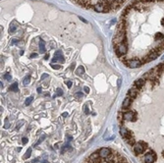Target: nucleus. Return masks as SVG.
<instances>
[{"instance_id":"aec40b11","label":"nucleus","mask_w":164,"mask_h":163,"mask_svg":"<svg viewBox=\"0 0 164 163\" xmlns=\"http://www.w3.org/2000/svg\"><path fill=\"white\" fill-rule=\"evenodd\" d=\"M76 96L78 97V98H79V97H82V96H83V93H76Z\"/></svg>"},{"instance_id":"0eeeda50","label":"nucleus","mask_w":164,"mask_h":163,"mask_svg":"<svg viewBox=\"0 0 164 163\" xmlns=\"http://www.w3.org/2000/svg\"><path fill=\"white\" fill-rule=\"evenodd\" d=\"M127 133H128V129H126L125 127H121L120 128V135L122 136V137H125V136L127 135Z\"/></svg>"},{"instance_id":"f257e3e1","label":"nucleus","mask_w":164,"mask_h":163,"mask_svg":"<svg viewBox=\"0 0 164 163\" xmlns=\"http://www.w3.org/2000/svg\"><path fill=\"white\" fill-rule=\"evenodd\" d=\"M117 56L130 68L164 52V0H135L121 15L113 38Z\"/></svg>"},{"instance_id":"b1692460","label":"nucleus","mask_w":164,"mask_h":163,"mask_svg":"<svg viewBox=\"0 0 164 163\" xmlns=\"http://www.w3.org/2000/svg\"><path fill=\"white\" fill-rule=\"evenodd\" d=\"M67 113H63V117H67Z\"/></svg>"},{"instance_id":"1a4fd4ad","label":"nucleus","mask_w":164,"mask_h":163,"mask_svg":"<svg viewBox=\"0 0 164 163\" xmlns=\"http://www.w3.org/2000/svg\"><path fill=\"white\" fill-rule=\"evenodd\" d=\"M10 89L13 91H17L18 90V83H14L12 85H10Z\"/></svg>"},{"instance_id":"dca6fc26","label":"nucleus","mask_w":164,"mask_h":163,"mask_svg":"<svg viewBox=\"0 0 164 163\" xmlns=\"http://www.w3.org/2000/svg\"><path fill=\"white\" fill-rule=\"evenodd\" d=\"M85 113H86V114H89V113H90V110H89V106H88V105L85 106Z\"/></svg>"},{"instance_id":"423d86ee","label":"nucleus","mask_w":164,"mask_h":163,"mask_svg":"<svg viewBox=\"0 0 164 163\" xmlns=\"http://www.w3.org/2000/svg\"><path fill=\"white\" fill-rule=\"evenodd\" d=\"M132 102H133V99H132L129 95H127V97H126L123 101V104H122V109H128V108L131 106Z\"/></svg>"},{"instance_id":"4be33fe9","label":"nucleus","mask_w":164,"mask_h":163,"mask_svg":"<svg viewBox=\"0 0 164 163\" xmlns=\"http://www.w3.org/2000/svg\"><path fill=\"white\" fill-rule=\"evenodd\" d=\"M46 77H47V74H44V75H43V76H42V77H41V80H43V79H45V78H46Z\"/></svg>"},{"instance_id":"2eb2a0df","label":"nucleus","mask_w":164,"mask_h":163,"mask_svg":"<svg viewBox=\"0 0 164 163\" xmlns=\"http://www.w3.org/2000/svg\"><path fill=\"white\" fill-rule=\"evenodd\" d=\"M56 93H57V95H62L63 94V91H62V89H57V91H56Z\"/></svg>"},{"instance_id":"9d476101","label":"nucleus","mask_w":164,"mask_h":163,"mask_svg":"<svg viewBox=\"0 0 164 163\" xmlns=\"http://www.w3.org/2000/svg\"><path fill=\"white\" fill-rule=\"evenodd\" d=\"M84 72H85V69H84V67H83V66H80L78 68V70L76 71V73H77L78 75L84 74Z\"/></svg>"},{"instance_id":"4468645a","label":"nucleus","mask_w":164,"mask_h":163,"mask_svg":"<svg viewBox=\"0 0 164 163\" xmlns=\"http://www.w3.org/2000/svg\"><path fill=\"white\" fill-rule=\"evenodd\" d=\"M30 78L29 77V76H28V77H27V78L24 80V85H28V84L30 83Z\"/></svg>"},{"instance_id":"ddd939ff","label":"nucleus","mask_w":164,"mask_h":163,"mask_svg":"<svg viewBox=\"0 0 164 163\" xmlns=\"http://www.w3.org/2000/svg\"><path fill=\"white\" fill-rule=\"evenodd\" d=\"M4 79L7 80V81H10L11 80V75L10 74H5L4 75Z\"/></svg>"},{"instance_id":"9b49d317","label":"nucleus","mask_w":164,"mask_h":163,"mask_svg":"<svg viewBox=\"0 0 164 163\" xmlns=\"http://www.w3.org/2000/svg\"><path fill=\"white\" fill-rule=\"evenodd\" d=\"M33 100H34V97H33V96L29 97V98H27V99H26V101H25V104H26V105H30V103L32 102V101H33Z\"/></svg>"},{"instance_id":"20e7f679","label":"nucleus","mask_w":164,"mask_h":163,"mask_svg":"<svg viewBox=\"0 0 164 163\" xmlns=\"http://www.w3.org/2000/svg\"><path fill=\"white\" fill-rule=\"evenodd\" d=\"M134 152L136 155H142V154H145V148L142 146L140 142H137L136 145H134Z\"/></svg>"},{"instance_id":"a211bd4d","label":"nucleus","mask_w":164,"mask_h":163,"mask_svg":"<svg viewBox=\"0 0 164 163\" xmlns=\"http://www.w3.org/2000/svg\"><path fill=\"white\" fill-rule=\"evenodd\" d=\"M22 141H23V144H24V145H26L27 142H28V139H27V137H23Z\"/></svg>"},{"instance_id":"f8f14e48","label":"nucleus","mask_w":164,"mask_h":163,"mask_svg":"<svg viewBox=\"0 0 164 163\" xmlns=\"http://www.w3.org/2000/svg\"><path fill=\"white\" fill-rule=\"evenodd\" d=\"M30 153H32V148H29V149H28V151H27V154L25 155V158H26V159H28V158L30 157Z\"/></svg>"},{"instance_id":"393cba45","label":"nucleus","mask_w":164,"mask_h":163,"mask_svg":"<svg viewBox=\"0 0 164 163\" xmlns=\"http://www.w3.org/2000/svg\"><path fill=\"white\" fill-rule=\"evenodd\" d=\"M44 95H45V96H48V95H49V93H44Z\"/></svg>"},{"instance_id":"39448f33","label":"nucleus","mask_w":164,"mask_h":163,"mask_svg":"<svg viewBox=\"0 0 164 163\" xmlns=\"http://www.w3.org/2000/svg\"><path fill=\"white\" fill-rule=\"evenodd\" d=\"M98 153H99V156H100L101 158H106V157H108L112 153V150L107 147H103V148H100V149L98 150Z\"/></svg>"},{"instance_id":"f3484780","label":"nucleus","mask_w":164,"mask_h":163,"mask_svg":"<svg viewBox=\"0 0 164 163\" xmlns=\"http://www.w3.org/2000/svg\"><path fill=\"white\" fill-rule=\"evenodd\" d=\"M51 66H52V68L53 69H57V70H58V69H60V68H61V67H60V65H51Z\"/></svg>"},{"instance_id":"412c9836","label":"nucleus","mask_w":164,"mask_h":163,"mask_svg":"<svg viewBox=\"0 0 164 163\" xmlns=\"http://www.w3.org/2000/svg\"><path fill=\"white\" fill-rule=\"evenodd\" d=\"M85 91H86V93H89V91H90V89H89V88H88V86H85Z\"/></svg>"},{"instance_id":"6e6552de","label":"nucleus","mask_w":164,"mask_h":163,"mask_svg":"<svg viewBox=\"0 0 164 163\" xmlns=\"http://www.w3.org/2000/svg\"><path fill=\"white\" fill-rule=\"evenodd\" d=\"M45 43L44 41L41 40L40 42H39V49H40V53H44L45 52Z\"/></svg>"},{"instance_id":"f03ea898","label":"nucleus","mask_w":164,"mask_h":163,"mask_svg":"<svg viewBox=\"0 0 164 163\" xmlns=\"http://www.w3.org/2000/svg\"><path fill=\"white\" fill-rule=\"evenodd\" d=\"M83 7L91 9L95 12H111L121 7L126 0H74Z\"/></svg>"},{"instance_id":"7ed1b4c3","label":"nucleus","mask_w":164,"mask_h":163,"mask_svg":"<svg viewBox=\"0 0 164 163\" xmlns=\"http://www.w3.org/2000/svg\"><path fill=\"white\" fill-rule=\"evenodd\" d=\"M157 160V153L154 150L146 151L144 154V162L145 163H155Z\"/></svg>"},{"instance_id":"5701e85b","label":"nucleus","mask_w":164,"mask_h":163,"mask_svg":"<svg viewBox=\"0 0 164 163\" xmlns=\"http://www.w3.org/2000/svg\"><path fill=\"white\" fill-rule=\"evenodd\" d=\"M37 93H41V88H38V89H37Z\"/></svg>"},{"instance_id":"6ab92c4d","label":"nucleus","mask_w":164,"mask_h":163,"mask_svg":"<svg viewBox=\"0 0 164 163\" xmlns=\"http://www.w3.org/2000/svg\"><path fill=\"white\" fill-rule=\"evenodd\" d=\"M66 85H67L68 88H71V86H72V83H71V82H66Z\"/></svg>"}]
</instances>
